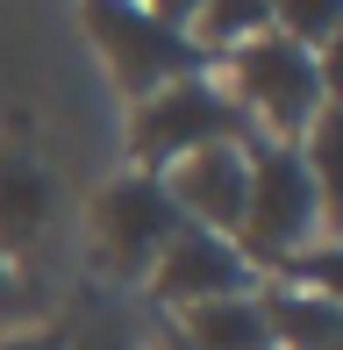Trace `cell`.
Listing matches in <instances>:
<instances>
[{"instance_id": "1", "label": "cell", "mask_w": 343, "mask_h": 350, "mask_svg": "<svg viewBox=\"0 0 343 350\" xmlns=\"http://www.w3.org/2000/svg\"><path fill=\"white\" fill-rule=\"evenodd\" d=\"M215 79L243 107L251 136H264V143H301L315 129V115L336 107V51L315 57V51H301L286 36H258L243 51H229Z\"/></svg>"}, {"instance_id": "2", "label": "cell", "mask_w": 343, "mask_h": 350, "mask_svg": "<svg viewBox=\"0 0 343 350\" xmlns=\"http://www.w3.org/2000/svg\"><path fill=\"white\" fill-rule=\"evenodd\" d=\"M329 221H336V208L315 193L301 150L251 136V193H243V221H236V236H229V243L243 250V265H251V272H279L293 250L322 243Z\"/></svg>"}, {"instance_id": "3", "label": "cell", "mask_w": 343, "mask_h": 350, "mask_svg": "<svg viewBox=\"0 0 343 350\" xmlns=\"http://www.w3.org/2000/svg\"><path fill=\"white\" fill-rule=\"evenodd\" d=\"M215 143H251V122L243 107L222 93L215 72H186L172 86L143 93L129 115V150H136V172H165L193 150H215Z\"/></svg>"}, {"instance_id": "4", "label": "cell", "mask_w": 343, "mask_h": 350, "mask_svg": "<svg viewBox=\"0 0 343 350\" xmlns=\"http://www.w3.org/2000/svg\"><path fill=\"white\" fill-rule=\"evenodd\" d=\"M179 229L186 221L165 200L158 172H122V179H107L100 193H93V208H86L93 265H100V279H115V286H143L150 265H158V250Z\"/></svg>"}, {"instance_id": "5", "label": "cell", "mask_w": 343, "mask_h": 350, "mask_svg": "<svg viewBox=\"0 0 343 350\" xmlns=\"http://www.w3.org/2000/svg\"><path fill=\"white\" fill-rule=\"evenodd\" d=\"M86 29H93L107 72H115V86L129 93V100H143V93H158L172 79H186V72H215L179 29H165L158 14L143 8V0H86Z\"/></svg>"}, {"instance_id": "6", "label": "cell", "mask_w": 343, "mask_h": 350, "mask_svg": "<svg viewBox=\"0 0 343 350\" xmlns=\"http://www.w3.org/2000/svg\"><path fill=\"white\" fill-rule=\"evenodd\" d=\"M150 308H208V300H236V293H258V272L243 265V250L229 236H208V229H179L172 243L158 250L143 279Z\"/></svg>"}, {"instance_id": "7", "label": "cell", "mask_w": 343, "mask_h": 350, "mask_svg": "<svg viewBox=\"0 0 343 350\" xmlns=\"http://www.w3.org/2000/svg\"><path fill=\"white\" fill-rule=\"evenodd\" d=\"M158 186H165L172 208H179L186 229L236 236L243 193H251V143H215V150H193V157H179V165H165Z\"/></svg>"}, {"instance_id": "8", "label": "cell", "mask_w": 343, "mask_h": 350, "mask_svg": "<svg viewBox=\"0 0 343 350\" xmlns=\"http://www.w3.org/2000/svg\"><path fill=\"white\" fill-rule=\"evenodd\" d=\"M51 221H57V179L29 150L0 143V258L22 265L29 250H43Z\"/></svg>"}, {"instance_id": "9", "label": "cell", "mask_w": 343, "mask_h": 350, "mask_svg": "<svg viewBox=\"0 0 343 350\" xmlns=\"http://www.w3.org/2000/svg\"><path fill=\"white\" fill-rule=\"evenodd\" d=\"M165 336L179 343V350H272V329H264L258 293L208 300V308H179L165 322Z\"/></svg>"}, {"instance_id": "10", "label": "cell", "mask_w": 343, "mask_h": 350, "mask_svg": "<svg viewBox=\"0 0 343 350\" xmlns=\"http://www.w3.org/2000/svg\"><path fill=\"white\" fill-rule=\"evenodd\" d=\"M272 350H343V300L293 293V286H258Z\"/></svg>"}, {"instance_id": "11", "label": "cell", "mask_w": 343, "mask_h": 350, "mask_svg": "<svg viewBox=\"0 0 343 350\" xmlns=\"http://www.w3.org/2000/svg\"><path fill=\"white\" fill-rule=\"evenodd\" d=\"M150 343H158V322L122 293H93L79 322L65 329V350H150Z\"/></svg>"}, {"instance_id": "12", "label": "cell", "mask_w": 343, "mask_h": 350, "mask_svg": "<svg viewBox=\"0 0 343 350\" xmlns=\"http://www.w3.org/2000/svg\"><path fill=\"white\" fill-rule=\"evenodd\" d=\"M258 36H272V8H264V0H200L193 22H186V43H193L208 65L229 57V51H243V43H258Z\"/></svg>"}, {"instance_id": "13", "label": "cell", "mask_w": 343, "mask_h": 350, "mask_svg": "<svg viewBox=\"0 0 343 350\" xmlns=\"http://www.w3.org/2000/svg\"><path fill=\"white\" fill-rule=\"evenodd\" d=\"M272 8V36L301 43V51H336V29H343V0H264Z\"/></svg>"}, {"instance_id": "14", "label": "cell", "mask_w": 343, "mask_h": 350, "mask_svg": "<svg viewBox=\"0 0 343 350\" xmlns=\"http://www.w3.org/2000/svg\"><path fill=\"white\" fill-rule=\"evenodd\" d=\"M29 308H36V293H29L22 265L0 258V329H29Z\"/></svg>"}, {"instance_id": "15", "label": "cell", "mask_w": 343, "mask_h": 350, "mask_svg": "<svg viewBox=\"0 0 343 350\" xmlns=\"http://www.w3.org/2000/svg\"><path fill=\"white\" fill-rule=\"evenodd\" d=\"M0 350H65V329H0Z\"/></svg>"}, {"instance_id": "16", "label": "cell", "mask_w": 343, "mask_h": 350, "mask_svg": "<svg viewBox=\"0 0 343 350\" xmlns=\"http://www.w3.org/2000/svg\"><path fill=\"white\" fill-rule=\"evenodd\" d=\"M143 8L158 14L165 29H179V36H186V22H193V8H200V0H143Z\"/></svg>"}, {"instance_id": "17", "label": "cell", "mask_w": 343, "mask_h": 350, "mask_svg": "<svg viewBox=\"0 0 343 350\" xmlns=\"http://www.w3.org/2000/svg\"><path fill=\"white\" fill-rule=\"evenodd\" d=\"M150 350H179V343H172V336H165V329H158V343H150Z\"/></svg>"}]
</instances>
